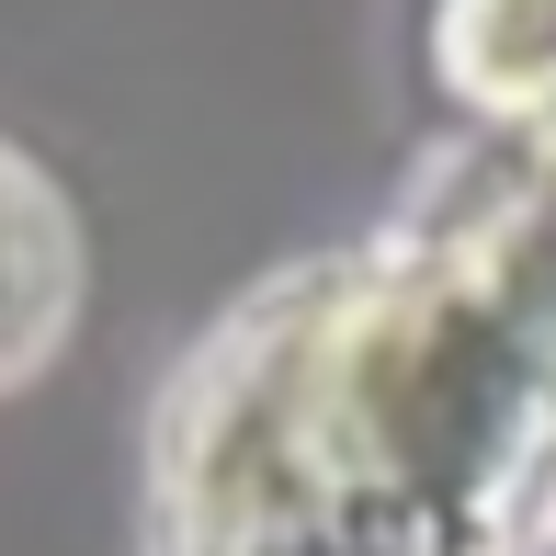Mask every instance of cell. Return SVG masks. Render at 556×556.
<instances>
[{
  "label": "cell",
  "instance_id": "1",
  "mask_svg": "<svg viewBox=\"0 0 556 556\" xmlns=\"http://www.w3.org/2000/svg\"><path fill=\"white\" fill-rule=\"evenodd\" d=\"M68 318H80V227L46 170L0 148V387H23L68 341Z\"/></svg>",
  "mask_w": 556,
  "mask_h": 556
},
{
  "label": "cell",
  "instance_id": "2",
  "mask_svg": "<svg viewBox=\"0 0 556 556\" xmlns=\"http://www.w3.org/2000/svg\"><path fill=\"white\" fill-rule=\"evenodd\" d=\"M432 68H443L454 103L489 114V125L556 114V0H443Z\"/></svg>",
  "mask_w": 556,
  "mask_h": 556
}]
</instances>
